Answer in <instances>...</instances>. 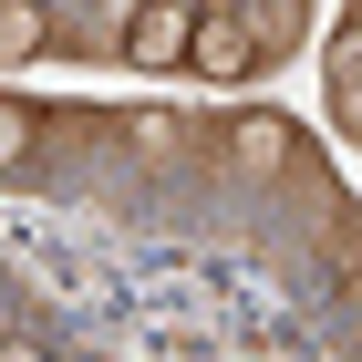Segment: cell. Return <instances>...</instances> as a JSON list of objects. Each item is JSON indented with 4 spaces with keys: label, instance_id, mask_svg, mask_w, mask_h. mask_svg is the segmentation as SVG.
I'll return each mask as SVG.
<instances>
[{
    "label": "cell",
    "instance_id": "obj_1",
    "mask_svg": "<svg viewBox=\"0 0 362 362\" xmlns=\"http://www.w3.org/2000/svg\"><path fill=\"white\" fill-rule=\"evenodd\" d=\"M218 156H228V176H249V187H269V176H300V166H310L300 135H290V114H269V104L228 114V124H218Z\"/></svg>",
    "mask_w": 362,
    "mask_h": 362
},
{
    "label": "cell",
    "instance_id": "obj_2",
    "mask_svg": "<svg viewBox=\"0 0 362 362\" xmlns=\"http://www.w3.org/2000/svg\"><path fill=\"white\" fill-rule=\"evenodd\" d=\"M197 42V0H135L124 11V62L135 73H176Z\"/></svg>",
    "mask_w": 362,
    "mask_h": 362
},
{
    "label": "cell",
    "instance_id": "obj_3",
    "mask_svg": "<svg viewBox=\"0 0 362 362\" xmlns=\"http://www.w3.org/2000/svg\"><path fill=\"white\" fill-rule=\"evenodd\" d=\"M259 31H249V11H197V42H187V73H207V83H249L259 73Z\"/></svg>",
    "mask_w": 362,
    "mask_h": 362
},
{
    "label": "cell",
    "instance_id": "obj_4",
    "mask_svg": "<svg viewBox=\"0 0 362 362\" xmlns=\"http://www.w3.org/2000/svg\"><path fill=\"white\" fill-rule=\"evenodd\" d=\"M332 114L362 135V21H332Z\"/></svg>",
    "mask_w": 362,
    "mask_h": 362
},
{
    "label": "cell",
    "instance_id": "obj_5",
    "mask_svg": "<svg viewBox=\"0 0 362 362\" xmlns=\"http://www.w3.org/2000/svg\"><path fill=\"white\" fill-rule=\"evenodd\" d=\"M124 145H135L145 166H176V156H197V124L187 114H124Z\"/></svg>",
    "mask_w": 362,
    "mask_h": 362
},
{
    "label": "cell",
    "instance_id": "obj_6",
    "mask_svg": "<svg viewBox=\"0 0 362 362\" xmlns=\"http://www.w3.org/2000/svg\"><path fill=\"white\" fill-rule=\"evenodd\" d=\"M31 52H52V11L42 0H0V62H31Z\"/></svg>",
    "mask_w": 362,
    "mask_h": 362
},
{
    "label": "cell",
    "instance_id": "obj_7",
    "mask_svg": "<svg viewBox=\"0 0 362 362\" xmlns=\"http://www.w3.org/2000/svg\"><path fill=\"white\" fill-rule=\"evenodd\" d=\"M52 135V114L42 104H0V166H31V145Z\"/></svg>",
    "mask_w": 362,
    "mask_h": 362
},
{
    "label": "cell",
    "instance_id": "obj_8",
    "mask_svg": "<svg viewBox=\"0 0 362 362\" xmlns=\"http://www.w3.org/2000/svg\"><path fill=\"white\" fill-rule=\"evenodd\" d=\"M0 362H52V352H42V341H0Z\"/></svg>",
    "mask_w": 362,
    "mask_h": 362
},
{
    "label": "cell",
    "instance_id": "obj_9",
    "mask_svg": "<svg viewBox=\"0 0 362 362\" xmlns=\"http://www.w3.org/2000/svg\"><path fill=\"white\" fill-rule=\"evenodd\" d=\"M52 362H62V352H52Z\"/></svg>",
    "mask_w": 362,
    "mask_h": 362
}]
</instances>
